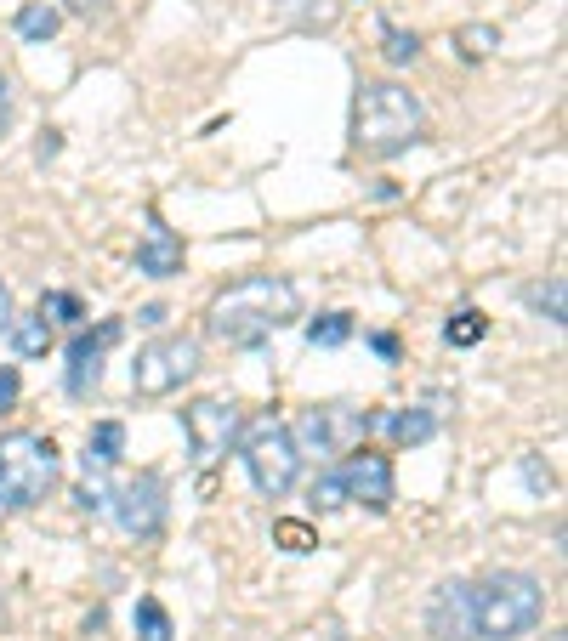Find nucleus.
Here are the masks:
<instances>
[{"mask_svg": "<svg viewBox=\"0 0 568 641\" xmlns=\"http://www.w3.org/2000/svg\"><path fill=\"white\" fill-rule=\"evenodd\" d=\"M495 46H500V29H495V23H466V29H461V52L472 57V63H483Z\"/></svg>", "mask_w": 568, "mask_h": 641, "instance_id": "b1692460", "label": "nucleus"}, {"mask_svg": "<svg viewBox=\"0 0 568 641\" xmlns=\"http://www.w3.org/2000/svg\"><path fill=\"white\" fill-rule=\"evenodd\" d=\"M6 120H12V86H6V74H0V131H6Z\"/></svg>", "mask_w": 568, "mask_h": 641, "instance_id": "2f4dec72", "label": "nucleus"}, {"mask_svg": "<svg viewBox=\"0 0 568 641\" xmlns=\"http://www.w3.org/2000/svg\"><path fill=\"white\" fill-rule=\"evenodd\" d=\"M523 477H529L534 488H551V477H546V471H540V466H534V460H523Z\"/></svg>", "mask_w": 568, "mask_h": 641, "instance_id": "473e14b6", "label": "nucleus"}, {"mask_svg": "<svg viewBox=\"0 0 568 641\" xmlns=\"http://www.w3.org/2000/svg\"><path fill=\"white\" fill-rule=\"evenodd\" d=\"M341 477V494L358 505H370V511H387L392 500H398V477H392V460L387 454H375L370 443H358L347 460L336 466Z\"/></svg>", "mask_w": 568, "mask_h": 641, "instance_id": "9d476101", "label": "nucleus"}, {"mask_svg": "<svg viewBox=\"0 0 568 641\" xmlns=\"http://www.w3.org/2000/svg\"><path fill=\"white\" fill-rule=\"evenodd\" d=\"M35 154H40V159H57V131H46V137H40Z\"/></svg>", "mask_w": 568, "mask_h": 641, "instance_id": "f704fd0d", "label": "nucleus"}, {"mask_svg": "<svg viewBox=\"0 0 568 641\" xmlns=\"http://www.w3.org/2000/svg\"><path fill=\"white\" fill-rule=\"evenodd\" d=\"M387 432L398 449H415V443H432L438 437V409H426V403H415V409H398V415L387 420Z\"/></svg>", "mask_w": 568, "mask_h": 641, "instance_id": "2eb2a0df", "label": "nucleus"}, {"mask_svg": "<svg viewBox=\"0 0 568 641\" xmlns=\"http://www.w3.org/2000/svg\"><path fill=\"white\" fill-rule=\"evenodd\" d=\"M12 403H18V369L6 364L0 369V409H12Z\"/></svg>", "mask_w": 568, "mask_h": 641, "instance_id": "c85d7f7f", "label": "nucleus"}, {"mask_svg": "<svg viewBox=\"0 0 568 641\" xmlns=\"http://www.w3.org/2000/svg\"><path fill=\"white\" fill-rule=\"evenodd\" d=\"M483 335H489V318H483L478 307H461V312H455V318L444 324V341H449V347H478Z\"/></svg>", "mask_w": 568, "mask_h": 641, "instance_id": "6ab92c4d", "label": "nucleus"}, {"mask_svg": "<svg viewBox=\"0 0 568 641\" xmlns=\"http://www.w3.org/2000/svg\"><path fill=\"white\" fill-rule=\"evenodd\" d=\"M302 318V290L279 273H256L239 278L205 307V335L228 352H250L262 347L267 335H279L284 324Z\"/></svg>", "mask_w": 568, "mask_h": 641, "instance_id": "f257e3e1", "label": "nucleus"}, {"mask_svg": "<svg viewBox=\"0 0 568 641\" xmlns=\"http://www.w3.org/2000/svg\"><path fill=\"white\" fill-rule=\"evenodd\" d=\"M137 273L142 278H177L182 273V239L165 227L160 210L142 216V239H137Z\"/></svg>", "mask_w": 568, "mask_h": 641, "instance_id": "ddd939ff", "label": "nucleus"}, {"mask_svg": "<svg viewBox=\"0 0 568 641\" xmlns=\"http://www.w3.org/2000/svg\"><path fill=\"white\" fill-rule=\"evenodd\" d=\"M125 335L120 318H108V324H97V330H80L69 341V364H63V386H69V398H91L97 386H103V352L114 347Z\"/></svg>", "mask_w": 568, "mask_h": 641, "instance_id": "9b49d317", "label": "nucleus"}, {"mask_svg": "<svg viewBox=\"0 0 568 641\" xmlns=\"http://www.w3.org/2000/svg\"><path fill=\"white\" fill-rule=\"evenodd\" d=\"M6 341H12L23 358H46V352H52V341H57V335H52V318H46V312H35V318H12Z\"/></svg>", "mask_w": 568, "mask_h": 641, "instance_id": "f3484780", "label": "nucleus"}, {"mask_svg": "<svg viewBox=\"0 0 568 641\" xmlns=\"http://www.w3.org/2000/svg\"><path fill=\"white\" fill-rule=\"evenodd\" d=\"M239 426H245V409L233 398H199L182 409V432H188V449L199 466H216L239 443Z\"/></svg>", "mask_w": 568, "mask_h": 641, "instance_id": "6e6552de", "label": "nucleus"}, {"mask_svg": "<svg viewBox=\"0 0 568 641\" xmlns=\"http://www.w3.org/2000/svg\"><path fill=\"white\" fill-rule=\"evenodd\" d=\"M341 18V0H279V23L290 29H330Z\"/></svg>", "mask_w": 568, "mask_h": 641, "instance_id": "dca6fc26", "label": "nucleus"}, {"mask_svg": "<svg viewBox=\"0 0 568 641\" xmlns=\"http://www.w3.org/2000/svg\"><path fill=\"white\" fill-rule=\"evenodd\" d=\"M63 477V454L40 432H6L0 437V517L35 511Z\"/></svg>", "mask_w": 568, "mask_h": 641, "instance_id": "20e7f679", "label": "nucleus"}, {"mask_svg": "<svg viewBox=\"0 0 568 641\" xmlns=\"http://www.w3.org/2000/svg\"><path fill=\"white\" fill-rule=\"evenodd\" d=\"M57 23H63V12H57L52 0H29V6L18 12V35L40 46V40H52V35H57Z\"/></svg>", "mask_w": 568, "mask_h": 641, "instance_id": "a211bd4d", "label": "nucleus"}, {"mask_svg": "<svg viewBox=\"0 0 568 641\" xmlns=\"http://www.w3.org/2000/svg\"><path fill=\"white\" fill-rule=\"evenodd\" d=\"M80 511H108V471L86 466V483H80Z\"/></svg>", "mask_w": 568, "mask_h": 641, "instance_id": "a878e982", "label": "nucleus"}, {"mask_svg": "<svg viewBox=\"0 0 568 641\" xmlns=\"http://www.w3.org/2000/svg\"><path fill=\"white\" fill-rule=\"evenodd\" d=\"M529 307L546 318V324H563V278H546L529 290Z\"/></svg>", "mask_w": 568, "mask_h": 641, "instance_id": "5701e85b", "label": "nucleus"}, {"mask_svg": "<svg viewBox=\"0 0 568 641\" xmlns=\"http://www.w3.org/2000/svg\"><path fill=\"white\" fill-rule=\"evenodd\" d=\"M370 347H375V358H387V364H392V358H398V335L381 330V335H370Z\"/></svg>", "mask_w": 568, "mask_h": 641, "instance_id": "7c9ffc66", "label": "nucleus"}, {"mask_svg": "<svg viewBox=\"0 0 568 641\" xmlns=\"http://www.w3.org/2000/svg\"><path fill=\"white\" fill-rule=\"evenodd\" d=\"M347 335H353V312H324V318L307 324V341H313V347H341Z\"/></svg>", "mask_w": 568, "mask_h": 641, "instance_id": "412c9836", "label": "nucleus"}, {"mask_svg": "<svg viewBox=\"0 0 568 641\" xmlns=\"http://www.w3.org/2000/svg\"><path fill=\"white\" fill-rule=\"evenodd\" d=\"M40 312H57L63 324H80V318H86V307H80V295H69V290H52L46 301H40Z\"/></svg>", "mask_w": 568, "mask_h": 641, "instance_id": "bb28decb", "label": "nucleus"}, {"mask_svg": "<svg viewBox=\"0 0 568 641\" xmlns=\"http://www.w3.org/2000/svg\"><path fill=\"white\" fill-rule=\"evenodd\" d=\"M12 318H18V307H12V290H6V278H0V341L12 330Z\"/></svg>", "mask_w": 568, "mask_h": 641, "instance_id": "c756f323", "label": "nucleus"}, {"mask_svg": "<svg viewBox=\"0 0 568 641\" xmlns=\"http://www.w3.org/2000/svg\"><path fill=\"white\" fill-rule=\"evenodd\" d=\"M273 539H279L284 551H296V556H302V551H313V545H319V534H313L307 522H290V517H284V522H273Z\"/></svg>", "mask_w": 568, "mask_h": 641, "instance_id": "393cba45", "label": "nucleus"}, {"mask_svg": "<svg viewBox=\"0 0 568 641\" xmlns=\"http://www.w3.org/2000/svg\"><path fill=\"white\" fill-rule=\"evenodd\" d=\"M370 426H375V415H358V409H347V403H313V409L296 415L290 443H296L302 460H330V454H341L347 443L370 437Z\"/></svg>", "mask_w": 568, "mask_h": 641, "instance_id": "0eeeda50", "label": "nucleus"}, {"mask_svg": "<svg viewBox=\"0 0 568 641\" xmlns=\"http://www.w3.org/2000/svg\"><path fill=\"white\" fill-rule=\"evenodd\" d=\"M472 613H478V641H517L546 619V585L540 573L500 568L472 585Z\"/></svg>", "mask_w": 568, "mask_h": 641, "instance_id": "7ed1b4c3", "label": "nucleus"}, {"mask_svg": "<svg viewBox=\"0 0 568 641\" xmlns=\"http://www.w3.org/2000/svg\"><path fill=\"white\" fill-rule=\"evenodd\" d=\"M125 454V426L120 420H97L86 437V454H80V466H97V471H114Z\"/></svg>", "mask_w": 568, "mask_h": 641, "instance_id": "4468645a", "label": "nucleus"}, {"mask_svg": "<svg viewBox=\"0 0 568 641\" xmlns=\"http://www.w3.org/2000/svg\"><path fill=\"white\" fill-rule=\"evenodd\" d=\"M313 505H319V511H336V505H347V494H341V477H336V471H324L319 483H313Z\"/></svg>", "mask_w": 568, "mask_h": 641, "instance_id": "cd10ccee", "label": "nucleus"}, {"mask_svg": "<svg viewBox=\"0 0 568 641\" xmlns=\"http://www.w3.org/2000/svg\"><path fill=\"white\" fill-rule=\"evenodd\" d=\"M239 460H245L250 483H256L262 500H284V494L296 488V477H302V454H296V443H290V426H279L273 415L256 420V426L245 432Z\"/></svg>", "mask_w": 568, "mask_h": 641, "instance_id": "39448f33", "label": "nucleus"}, {"mask_svg": "<svg viewBox=\"0 0 568 641\" xmlns=\"http://www.w3.org/2000/svg\"><path fill=\"white\" fill-rule=\"evenodd\" d=\"M381 52H387V63H415L421 57V40L409 35V29H398V23H381Z\"/></svg>", "mask_w": 568, "mask_h": 641, "instance_id": "4be33fe9", "label": "nucleus"}, {"mask_svg": "<svg viewBox=\"0 0 568 641\" xmlns=\"http://www.w3.org/2000/svg\"><path fill=\"white\" fill-rule=\"evenodd\" d=\"M426 131L421 97L398 80H364L353 97V154L364 159H392L415 148Z\"/></svg>", "mask_w": 568, "mask_h": 641, "instance_id": "f03ea898", "label": "nucleus"}, {"mask_svg": "<svg viewBox=\"0 0 568 641\" xmlns=\"http://www.w3.org/2000/svg\"><path fill=\"white\" fill-rule=\"evenodd\" d=\"M131 624H137V636H142V641H171V613H165L154 596H142V602H137Z\"/></svg>", "mask_w": 568, "mask_h": 641, "instance_id": "aec40b11", "label": "nucleus"}, {"mask_svg": "<svg viewBox=\"0 0 568 641\" xmlns=\"http://www.w3.org/2000/svg\"><path fill=\"white\" fill-rule=\"evenodd\" d=\"M199 375V341L194 335H160L137 352L131 364V392L137 398H171Z\"/></svg>", "mask_w": 568, "mask_h": 641, "instance_id": "423d86ee", "label": "nucleus"}, {"mask_svg": "<svg viewBox=\"0 0 568 641\" xmlns=\"http://www.w3.org/2000/svg\"><path fill=\"white\" fill-rule=\"evenodd\" d=\"M426 636L432 641H478V613H472V585L444 579L426 596Z\"/></svg>", "mask_w": 568, "mask_h": 641, "instance_id": "f8f14e48", "label": "nucleus"}, {"mask_svg": "<svg viewBox=\"0 0 568 641\" xmlns=\"http://www.w3.org/2000/svg\"><path fill=\"white\" fill-rule=\"evenodd\" d=\"M137 324H165V307H160V301H154V307H142Z\"/></svg>", "mask_w": 568, "mask_h": 641, "instance_id": "72a5a7b5", "label": "nucleus"}, {"mask_svg": "<svg viewBox=\"0 0 568 641\" xmlns=\"http://www.w3.org/2000/svg\"><path fill=\"white\" fill-rule=\"evenodd\" d=\"M108 511L131 539H154L165 528V477L160 471H137L125 483L108 488Z\"/></svg>", "mask_w": 568, "mask_h": 641, "instance_id": "1a4fd4ad", "label": "nucleus"}]
</instances>
